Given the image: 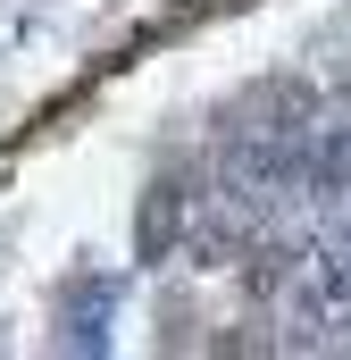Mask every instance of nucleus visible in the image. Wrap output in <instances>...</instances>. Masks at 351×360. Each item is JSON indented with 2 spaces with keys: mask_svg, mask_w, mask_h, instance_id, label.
<instances>
[{
  "mask_svg": "<svg viewBox=\"0 0 351 360\" xmlns=\"http://www.w3.org/2000/svg\"><path fill=\"white\" fill-rule=\"evenodd\" d=\"M293 327L310 344L351 335V260H301L293 269Z\"/></svg>",
  "mask_w": 351,
  "mask_h": 360,
  "instance_id": "1",
  "label": "nucleus"
},
{
  "mask_svg": "<svg viewBox=\"0 0 351 360\" xmlns=\"http://www.w3.org/2000/svg\"><path fill=\"white\" fill-rule=\"evenodd\" d=\"M310 126H318V92L301 84V76L251 84L234 109H226V134H293V143H310Z\"/></svg>",
  "mask_w": 351,
  "mask_h": 360,
  "instance_id": "2",
  "label": "nucleus"
},
{
  "mask_svg": "<svg viewBox=\"0 0 351 360\" xmlns=\"http://www.w3.org/2000/svg\"><path fill=\"white\" fill-rule=\"evenodd\" d=\"M184 235H192V193H184L176 176H159L151 193H143V210H134V260H143V269H159Z\"/></svg>",
  "mask_w": 351,
  "mask_h": 360,
  "instance_id": "3",
  "label": "nucleus"
},
{
  "mask_svg": "<svg viewBox=\"0 0 351 360\" xmlns=\"http://www.w3.org/2000/svg\"><path fill=\"white\" fill-rule=\"evenodd\" d=\"M301 193H318V201H351V117L335 126H310V143H301Z\"/></svg>",
  "mask_w": 351,
  "mask_h": 360,
  "instance_id": "4",
  "label": "nucleus"
}]
</instances>
